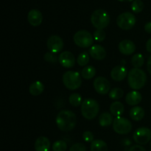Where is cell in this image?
Masks as SVG:
<instances>
[{"label":"cell","mask_w":151,"mask_h":151,"mask_svg":"<svg viewBox=\"0 0 151 151\" xmlns=\"http://www.w3.org/2000/svg\"><path fill=\"white\" fill-rule=\"evenodd\" d=\"M56 124L60 131L68 132L75 128L77 125V116L74 112L69 110H63L56 116Z\"/></svg>","instance_id":"cell-1"},{"label":"cell","mask_w":151,"mask_h":151,"mask_svg":"<svg viewBox=\"0 0 151 151\" xmlns=\"http://www.w3.org/2000/svg\"><path fill=\"white\" fill-rule=\"evenodd\" d=\"M147 81V75L143 70L134 68L130 71L128 75V82L130 87L134 90L143 88Z\"/></svg>","instance_id":"cell-2"},{"label":"cell","mask_w":151,"mask_h":151,"mask_svg":"<svg viewBox=\"0 0 151 151\" xmlns=\"http://www.w3.org/2000/svg\"><path fill=\"white\" fill-rule=\"evenodd\" d=\"M99 111V103L94 99H85L81 104V113L86 119H94L98 114Z\"/></svg>","instance_id":"cell-3"},{"label":"cell","mask_w":151,"mask_h":151,"mask_svg":"<svg viewBox=\"0 0 151 151\" xmlns=\"http://www.w3.org/2000/svg\"><path fill=\"white\" fill-rule=\"evenodd\" d=\"M91 22L97 29H103L110 23V16L105 10L98 9L91 14Z\"/></svg>","instance_id":"cell-4"},{"label":"cell","mask_w":151,"mask_h":151,"mask_svg":"<svg viewBox=\"0 0 151 151\" xmlns=\"http://www.w3.org/2000/svg\"><path fill=\"white\" fill-rule=\"evenodd\" d=\"M63 83L68 89H78L82 84L81 75L78 72L74 71H67L63 75Z\"/></svg>","instance_id":"cell-5"},{"label":"cell","mask_w":151,"mask_h":151,"mask_svg":"<svg viewBox=\"0 0 151 151\" xmlns=\"http://www.w3.org/2000/svg\"><path fill=\"white\" fill-rule=\"evenodd\" d=\"M94 37L88 31L79 30L74 35V42L81 48H88L93 44Z\"/></svg>","instance_id":"cell-6"},{"label":"cell","mask_w":151,"mask_h":151,"mask_svg":"<svg viewBox=\"0 0 151 151\" xmlns=\"http://www.w3.org/2000/svg\"><path fill=\"white\" fill-rule=\"evenodd\" d=\"M113 129L119 134H128L132 130V124L128 119L122 116H116L113 122Z\"/></svg>","instance_id":"cell-7"},{"label":"cell","mask_w":151,"mask_h":151,"mask_svg":"<svg viewBox=\"0 0 151 151\" xmlns=\"http://www.w3.org/2000/svg\"><path fill=\"white\" fill-rule=\"evenodd\" d=\"M137 19L135 16L130 12L121 13L116 19V24L120 29L124 30H128L134 27Z\"/></svg>","instance_id":"cell-8"},{"label":"cell","mask_w":151,"mask_h":151,"mask_svg":"<svg viewBox=\"0 0 151 151\" xmlns=\"http://www.w3.org/2000/svg\"><path fill=\"white\" fill-rule=\"evenodd\" d=\"M134 140L139 145L147 144L151 140L150 129L146 127L138 128L134 134Z\"/></svg>","instance_id":"cell-9"},{"label":"cell","mask_w":151,"mask_h":151,"mask_svg":"<svg viewBox=\"0 0 151 151\" xmlns=\"http://www.w3.org/2000/svg\"><path fill=\"white\" fill-rule=\"evenodd\" d=\"M47 46L50 52L56 54L61 51L63 48V41L58 35H51L47 39Z\"/></svg>","instance_id":"cell-10"},{"label":"cell","mask_w":151,"mask_h":151,"mask_svg":"<svg viewBox=\"0 0 151 151\" xmlns=\"http://www.w3.org/2000/svg\"><path fill=\"white\" fill-rule=\"evenodd\" d=\"M94 87L97 93L106 94L109 93L111 88L110 82L104 77H97L94 81Z\"/></svg>","instance_id":"cell-11"},{"label":"cell","mask_w":151,"mask_h":151,"mask_svg":"<svg viewBox=\"0 0 151 151\" xmlns=\"http://www.w3.org/2000/svg\"><path fill=\"white\" fill-rule=\"evenodd\" d=\"M59 63L65 68H72L75 64V55L71 52L65 51L60 53L58 57Z\"/></svg>","instance_id":"cell-12"},{"label":"cell","mask_w":151,"mask_h":151,"mask_svg":"<svg viewBox=\"0 0 151 151\" xmlns=\"http://www.w3.org/2000/svg\"><path fill=\"white\" fill-rule=\"evenodd\" d=\"M118 48L122 54L125 55H130L135 52L136 45L131 40L125 39L122 40L119 42Z\"/></svg>","instance_id":"cell-13"},{"label":"cell","mask_w":151,"mask_h":151,"mask_svg":"<svg viewBox=\"0 0 151 151\" xmlns=\"http://www.w3.org/2000/svg\"><path fill=\"white\" fill-rule=\"evenodd\" d=\"M27 20L29 24L33 27L39 26L43 21L42 13L37 9H32L28 13Z\"/></svg>","instance_id":"cell-14"},{"label":"cell","mask_w":151,"mask_h":151,"mask_svg":"<svg viewBox=\"0 0 151 151\" xmlns=\"http://www.w3.org/2000/svg\"><path fill=\"white\" fill-rule=\"evenodd\" d=\"M127 69L123 66H116L112 69L111 72V77L115 81H122L126 78Z\"/></svg>","instance_id":"cell-15"},{"label":"cell","mask_w":151,"mask_h":151,"mask_svg":"<svg viewBox=\"0 0 151 151\" xmlns=\"http://www.w3.org/2000/svg\"><path fill=\"white\" fill-rule=\"evenodd\" d=\"M89 54L95 60H103L106 57V51L105 48L98 44H94L91 47L89 50Z\"/></svg>","instance_id":"cell-16"},{"label":"cell","mask_w":151,"mask_h":151,"mask_svg":"<svg viewBox=\"0 0 151 151\" xmlns=\"http://www.w3.org/2000/svg\"><path fill=\"white\" fill-rule=\"evenodd\" d=\"M142 94L137 91H132L128 93L125 97V101L130 106H137L142 101Z\"/></svg>","instance_id":"cell-17"},{"label":"cell","mask_w":151,"mask_h":151,"mask_svg":"<svg viewBox=\"0 0 151 151\" xmlns=\"http://www.w3.org/2000/svg\"><path fill=\"white\" fill-rule=\"evenodd\" d=\"M50 148V142L46 137H40L35 142V151H49Z\"/></svg>","instance_id":"cell-18"},{"label":"cell","mask_w":151,"mask_h":151,"mask_svg":"<svg viewBox=\"0 0 151 151\" xmlns=\"http://www.w3.org/2000/svg\"><path fill=\"white\" fill-rule=\"evenodd\" d=\"M130 117L134 121H140L144 118L145 111L140 106H134L130 110Z\"/></svg>","instance_id":"cell-19"},{"label":"cell","mask_w":151,"mask_h":151,"mask_svg":"<svg viewBox=\"0 0 151 151\" xmlns=\"http://www.w3.org/2000/svg\"><path fill=\"white\" fill-rule=\"evenodd\" d=\"M110 111L113 116H120L125 111V108L121 102L115 101L111 103L110 106Z\"/></svg>","instance_id":"cell-20"},{"label":"cell","mask_w":151,"mask_h":151,"mask_svg":"<svg viewBox=\"0 0 151 151\" xmlns=\"http://www.w3.org/2000/svg\"><path fill=\"white\" fill-rule=\"evenodd\" d=\"M44 89V86L41 81H35L32 83L29 88V91L32 95L38 96L43 92Z\"/></svg>","instance_id":"cell-21"},{"label":"cell","mask_w":151,"mask_h":151,"mask_svg":"<svg viewBox=\"0 0 151 151\" xmlns=\"http://www.w3.org/2000/svg\"><path fill=\"white\" fill-rule=\"evenodd\" d=\"M113 122L114 120L112 114L109 112H104V113L101 114L100 117H99V123L102 127L109 126V125H111Z\"/></svg>","instance_id":"cell-22"},{"label":"cell","mask_w":151,"mask_h":151,"mask_svg":"<svg viewBox=\"0 0 151 151\" xmlns=\"http://www.w3.org/2000/svg\"><path fill=\"white\" fill-rule=\"evenodd\" d=\"M91 151H108V145L103 140H94L91 144Z\"/></svg>","instance_id":"cell-23"},{"label":"cell","mask_w":151,"mask_h":151,"mask_svg":"<svg viewBox=\"0 0 151 151\" xmlns=\"http://www.w3.org/2000/svg\"><path fill=\"white\" fill-rule=\"evenodd\" d=\"M96 74L95 68L92 66H86L83 69L81 72V77L86 80L91 79L94 77Z\"/></svg>","instance_id":"cell-24"},{"label":"cell","mask_w":151,"mask_h":151,"mask_svg":"<svg viewBox=\"0 0 151 151\" xmlns=\"http://www.w3.org/2000/svg\"><path fill=\"white\" fill-rule=\"evenodd\" d=\"M144 56L140 53L134 55L131 58V64L134 68H137V69H139L140 67H142L144 64Z\"/></svg>","instance_id":"cell-25"},{"label":"cell","mask_w":151,"mask_h":151,"mask_svg":"<svg viewBox=\"0 0 151 151\" xmlns=\"http://www.w3.org/2000/svg\"><path fill=\"white\" fill-rule=\"evenodd\" d=\"M69 103L72 105V106L75 107H78V106H81L82 104V97L78 93H73L71 94L69 97Z\"/></svg>","instance_id":"cell-26"},{"label":"cell","mask_w":151,"mask_h":151,"mask_svg":"<svg viewBox=\"0 0 151 151\" xmlns=\"http://www.w3.org/2000/svg\"><path fill=\"white\" fill-rule=\"evenodd\" d=\"M124 94V91L120 88H114L109 91V96L112 100H119L122 98Z\"/></svg>","instance_id":"cell-27"},{"label":"cell","mask_w":151,"mask_h":151,"mask_svg":"<svg viewBox=\"0 0 151 151\" xmlns=\"http://www.w3.org/2000/svg\"><path fill=\"white\" fill-rule=\"evenodd\" d=\"M88 62H89V56L86 52H81L77 58V63L81 66H86Z\"/></svg>","instance_id":"cell-28"},{"label":"cell","mask_w":151,"mask_h":151,"mask_svg":"<svg viewBox=\"0 0 151 151\" xmlns=\"http://www.w3.org/2000/svg\"><path fill=\"white\" fill-rule=\"evenodd\" d=\"M67 149V144L63 140H58L52 145L53 151H66Z\"/></svg>","instance_id":"cell-29"},{"label":"cell","mask_w":151,"mask_h":151,"mask_svg":"<svg viewBox=\"0 0 151 151\" xmlns=\"http://www.w3.org/2000/svg\"><path fill=\"white\" fill-rule=\"evenodd\" d=\"M144 3L142 0H134L131 4V10L136 13H140L144 9Z\"/></svg>","instance_id":"cell-30"},{"label":"cell","mask_w":151,"mask_h":151,"mask_svg":"<svg viewBox=\"0 0 151 151\" xmlns=\"http://www.w3.org/2000/svg\"><path fill=\"white\" fill-rule=\"evenodd\" d=\"M93 35H93L94 39L96 41H97V42H102V41H103L106 36V32L102 29H97L94 31Z\"/></svg>","instance_id":"cell-31"},{"label":"cell","mask_w":151,"mask_h":151,"mask_svg":"<svg viewBox=\"0 0 151 151\" xmlns=\"http://www.w3.org/2000/svg\"><path fill=\"white\" fill-rule=\"evenodd\" d=\"M44 60L50 63H56L57 60H58V58L55 55V54L51 52H48L44 55Z\"/></svg>","instance_id":"cell-32"},{"label":"cell","mask_w":151,"mask_h":151,"mask_svg":"<svg viewBox=\"0 0 151 151\" xmlns=\"http://www.w3.org/2000/svg\"><path fill=\"white\" fill-rule=\"evenodd\" d=\"M69 151H87L86 147L82 143L74 144L69 149Z\"/></svg>","instance_id":"cell-33"},{"label":"cell","mask_w":151,"mask_h":151,"mask_svg":"<svg viewBox=\"0 0 151 151\" xmlns=\"http://www.w3.org/2000/svg\"><path fill=\"white\" fill-rule=\"evenodd\" d=\"M83 139L86 142H92L94 141V134L91 131H86L83 134Z\"/></svg>","instance_id":"cell-34"},{"label":"cell","mask_w":151,"mask_h":151,"mask_svg":"<svg viewBox=\"0 0 151 151\" xmlns=\"http://www.w3.org/2000/svg\"><path fill=\"white\" fill-rule=\"evenodd\" d=\"M129 151H147L145 150V148L143 147H142V145H135L132 146V147L130 148Z\"/></svg>","instance_id":"cell-35"},{"label":"cell","mask_w":151,"mask_h":151,"mask_svg":"<svg viewBox=\"0 0 151 151\" xmlns=\"http://www.w3.org/2000/svg\"><path fill=\"white\" fill-rule=\"evenodd\" d=\"M145 30L147 32V33L151 34V22H147L145 25Z\"/></svg>","instance_id":"cell-36"},{"label":"cell","mask_w":151,"mask_h":151,"mask_svg":"<svg viewBox=\"0 0 151 151\" xmlns=\"http://www.w3.org/2000/svg\"><path fill=\"white\" fill-rule=\"evenodd\" d=\"M146 50L148 52L151 53V38H150L146 43Z\"/></svg>","instance_id":"cell-37"},{"label":"cell","mask_w":151,"mask_h":151,"mask_svg":"<svg viewBox=\"0 0 151 151\" xmlns=\"http://www.w3.org/2000/svg\"><path fill=\"white\" fill-rule=\"evenodd\" d=\"M147 71H148L149 73L151 75V55L149 57L148 60H147Z\"/></svg>","instance_id":"cell-38"},{"label":"cell","mask_w":151,"mask_h":151,"mask_svg":"<svg viewBox=\"0 0 151 151\" xmlns=\"http://www.w3.org/2000/svg\"><path fill=\"white\" fill-rule=\"evenodd\" d=\"M119 1H133V0H119Z\"/></svg>","instance_id":"cell-39"},{"label":"cell","mask_w":151,"mask_h":151,"mask_svg":"<svg viewBox=\"0 0 151 151\" xmlns=\"http://www.w3.org/2000/svg\"><path fill=\"white\" fill-rule=\"evenodd\" d=\"M150 147H151V140H150Z\"/></svg>","instance_id":"cell-40"}]
</instances>
